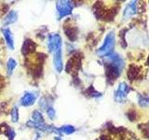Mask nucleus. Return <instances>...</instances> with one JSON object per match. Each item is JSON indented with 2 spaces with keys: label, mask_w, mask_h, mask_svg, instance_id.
Segmentation results:
<instances>
[{
  "label": "nucleus",
  "mask_w": 149,
  "mask_h": 140,
  "mask_svg": "<svg viewBox=\"0 0 149 140\" xmlns=\"http://www.w3.org/2000/svg\"><path fill=\"white\" fill-rule=\"evenodd\" d=\"M107 60L109 62L106 64V76L110 80H114L119 76L124 67V60L116 53L108 55Z\"/></svg>",
  "instance_id": "nucleus-1"
},
{
  "label": "nucleus",
  "mask_w": 149,
  "mask_h": 140,
  "mask_svg": "<svg viewBox=\"0 0 149 140\" xmlns=\"http://www.w3.org/2000/svg\"><path fill=\"white\" fill-rule=\"evenodd\" d=\"M116 44V37H115V32L110 31L106 34L104 43L97 50L96 53L100 57H106L112 53Z\"/></svg>",
  "instance_id": "nucleus-2"
},
{
  "label": "nucleus",
  "mask_w": 149,
  "mask_h": 140,
  "mask_svg": "<svg viewBox=\"0 0 149 140\" xmlns=\"http://www.w3.org/2000/svg\"><path fill=\"white\" fill-rule=\"evenodd\" d=\"M56 8L59 14V18L62 19L72 13L73 5L70 1H58L56 2Z\"/></svg>",
  "instance_id": "nucleus-3"
},
{
  "label": "nucleus",
  "mask_w": 149,
  "mask_h": 140,
  "mask_svg": "<svg viewBox=\"0 0 149 140\" xmlns=\"http://www.w3.org/2000/svg\"><path fill=\"white\" fill-rule=\"evenodd\" d=\"M130 91V87L127 83L122 81L119 83L118 89L115 92V100L116 102H124L126 97H127L128 93Z\"/></svg>",
  "instance_id": "nucleus-4"
},
{
  "label": "nucleus",
  "mask_w": 149,
  "mask_h": 140,
  "mask_svg": "<svg viewBox=\"0 0 149 140\" xmlns=\"http://www.w3.org/2000/svg\"><path fill=\"white\" fill-rule=\"evenodd\" d=\"M62 48V38H61L60 35L55 34L49 36L48 41V49L49 52H54L55 50Z\"/></svg>",
  "instance_id": "nucleus-5"
},
{
  "label": "nucleus",
  "mask_w": 149,
  "mask_h": 140,
  "mask_svg": "<svg viewBox=\"0 0 149 140\" xmlns=\"http://www.w3.org/2000/svg\"><path fill=\"white\" fill-rule=\"evenodd\" d=\"M53 64L55 70L58 73H61L63 69V52L62 48L58 49L53 52Z\"/></svg>",
  "instance_id": "nucleus-6"
},
{
  "label": "nucleus",
  "mask_w": 149,
  "mask_h": 140,
  "mask_svg": "<svg viewBox=\"0 0 149 140\" xmlns=\"http://www.w3.org/2000/svg\"><path fill=\"white\" fill-rule=\"evenodd\" d=\"M137 13V2L132 1L126 6L124 11H123V19L128 20V19L133 17Z\"/></svg>",
  "instance_id": "nucleus-7"
},
{
  "label": "nucleus",
  "mask_w": 149,
  "mask_h": 140,
  "mask_svg": "<svg viewBox=\"0 0 149 140\" xmlns=\"http://www.w3.org/2000/svg\"><path fill=\"white\" fill-rule=\"evenodd\" d=\"M37 95L34 92H25L23 96L21 98L20 103L22 106H30L35 104Z\"/></svg>",
  "instance_id": "nucleus-8"
},
{
  "label": "nucleus",
  "mask_w": 149,
  "mask_h": 140,
  "mask_svg": "<svg viewBox=\"0 0 149 140\" xmlns=\"http://www.w3.org/2000/svg\"><path fill=\"white\" fill-rule=\"evenodd\" d=\"M2 33L4 36V38L6 40V43L8 45V47L10 50H14L15 48V45H14V38H13V35L11 31L8 29V28H4L2 29Z\"/></svg>",
  "instance_id": "nucleus-9"
},
{
  "label": "nucleus",
  "mask_w": 149,
  "mask_h": 140,
  "mask_svg": "<svg viewBox=\"0 0 149 140\" xmlns=\"http://www.w3.org/2000/svg\"><path fill=\"white\" fill-rule=\"evenodd\" d=\"M36 45L34 41L31 39H26L22 47V52L24 55H27L31 52H34L36 50Z\"/></svg>",
  "instance_id": "nucleus-10"
},
{
  "label": "nucleus",
  "mask_w": 149,
  "mask_h": 140,
  "mask_svg": "<svg viewBox=\"0 0 149 140\" xmlns=\"http://www.w3.org/2000/svg\"><path fill=\"white\" fill-rule=\"evenodd\" d=\"M17 20H18V13L15 10H10L6 15V17L4 18L3 25L7 26L9 24H12V23H14Z\"/></svg>",
  "instance_id": "nucleus-11"
},
{
  "label": "nucleus",
  "mask_w": 149,
  "mask_h": 140,
  "mask_svg": "<svg viewBox=\"0 0 149 140\" xmlns=\"http://www.w3.org/2000/svg\"><path fill=\"white\" fill-rule=\"evenodd\" d=\"M76 128L72 125H63L59 129V133L61 134H71L74 133Z\"/></svg>",
  "instance_id": "nucleus-12"
},
{
  "label": "nucleus",
  "mask_w": 149,
  "mask_h": 140,
  "mask_svg": "<svg viewBox=\"0 0 149 140\" xmlns=\"http://www.w3.org/2000/svg\"><path fill=\"white\" fill-rule=\"evenodd\" d=\"M17 65V62L13 58H9L8 61V64H7V68H8V75H11L12 72L14 71Z\"/></svg>",
  "instance_id": "nucleus-13"
},
{
  "label": "nucleus",
  "mask_w": 149,
  "mask_h": 140,
  "mask_svg": "<svg viewBox=\"0 0 149 140\" xmlns=\"http://www.w3.org/2000/svg\"><path fill=\"white\" fill-rule=\"evenodd\" d=\"M138 74V69L136 66H134V65H132V66L130 67L129 69V72H128V76H129V78L130 80H133L134 78H136Z\"/></svg>",
  "instance_id": "nucleus-14"
},
{
  "label": "nucleus",
  "mask_w": 149,
  "mask_h": 140,
  "mask_svg": "<svg viewBox=\"0 0 149 140\" xmlns=\"http://www.w3.org/2000/svg\"><path fill=\"white\" fill-rule=\"evenodd\" d=\"M139 104L141 106H149V96L142 94L139 96Z\"/></svg>",
  "instance_id": "nucleus-15"
},
{
  "label": "nucleus",
  "mask_w": 149,
  "mask_h": 140,
  "mask_svg": "<svg viewBox=\"0 0 149 140\" xmlns=\"http://www.w3.org/2000/svg\"><path fill=\"white\" fill-rule=\"evenodd\" d=\"M65 34H66V36H68V38L70 40H72V41H74V39L77 38V33L74 32L71 27L65 28Z\"/></svg>",
  "instance_id": "nucleus-16"
},
{
  "label": "nucleus",
  "mask_w": 149,
  "mask_h": 140,
  "mask_svg": "<svg viewBox=\"0 0 149 140\" xmlns=\"http://www.w3.org/2000/svg\"><path fill=\"white\" fill-rule=\"evenodd\" d=\"M11 120L12 123H18L19 120V110L16 106H14L11 110Z\"/></svg>",
  "instance_id": "nucleus-17"
},
{
  "label": "nucleus",
  "mask_w": 149,
  "mask_h": 140,
  "mask_svg": "<svg viewBox=\"0 0 149 140\" xmlns=\"http://www.w3.org/2000/svg\"><path fill=\"white\" fill-rule=\"evenodd\" d=\"M47 114H48L49 118L50 120H54L55 119V116H56V113H55V110L53 107H48V109H47Z\"/></svg>",
  "instance_id": "nucleus-18"
},
{
  "label": "nucleus",
  "mask_w": 149,
  "mask_h": 140,
  "mask_svg": "<svg viewBox=\"0 0 149 140\" xmlns=\"http://www.w3.org/2000/svg\"><path fill=\"white\" fill-rule=\"evenodd\" d=\"M55 140H62V138H61L60 136H56L55 137Z\"/></svg>",
  "instance_id": "nucleus-19"
}]
</instances>
